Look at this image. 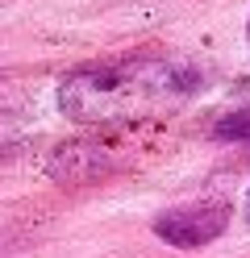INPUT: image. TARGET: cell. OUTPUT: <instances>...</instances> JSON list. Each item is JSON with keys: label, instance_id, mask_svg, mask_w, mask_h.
Segmentation results:
<instances>
[{"label": "cell", "instance_id": "1", "mask_svg": "<svg viewBox=\"0 0 250 258\" xmlns=\"http://www.w3.org/2000/svg\"><path fill=\"white\" fill-rule=\"evenodd\" d=\"M209 84H213L209 71L188 58H163V54L113 58L67 75L59 84V108L63 117L83 125L159 117V112L188 104Z\"/></svg>", "mask_w": 250, "mask_h": 258}, {"label": "cell", "instance_id": "2", "mask_svg": "<svg viewBox=\"0 0 250 258\" xmlns=\"http://www.w3.org/2000/svg\"><path fill=\"white\" fill-rule=\"evenodd\" d=\"M233 221V208L225 200H196V204H175L155 217V237H163L175 250H200L217 241Z\"/></svg>", "mask_w": 250, "mask_h": 258}, {"label": "cell", "instance_id": "3", "mask_svg": "<svg viewBox=\"0 0 250 258\" xmlns=\"http://www.w3.org/2000/svg\"><path fill=\"white\" fill-rule=\"evenodd\" d=\"M213 138L217 142H250V104H238L217 117L213 125Z\"/></svg>", "mask_w": 250, "mask_h": 258}, {"label": "cell", "instance_id": "4", "mask_svg": "<svg viewBox=\"0 0 250 258\" xmlns=\"http://www.w3.org/2000/svg\"><path fill=\"white\" fill-rule=\"evenodd\" d=\"M246 221H250V196H246Z\"/></svg>", "mask_w": 250, "mask_h": 258}, {"label": "cell", "instance_id": "5", "mask_svg": "<svg viewBox=\"0 0 250 258\" xmlns=\"http://www.w3.org/2000/svg\"><path fill=\"white\" fill-rule=\"evenodd\" d=\"M246 42H250V21H246Z\"/></svg>", "mask_w": 250, "mask_h": 258}]
</instances>
